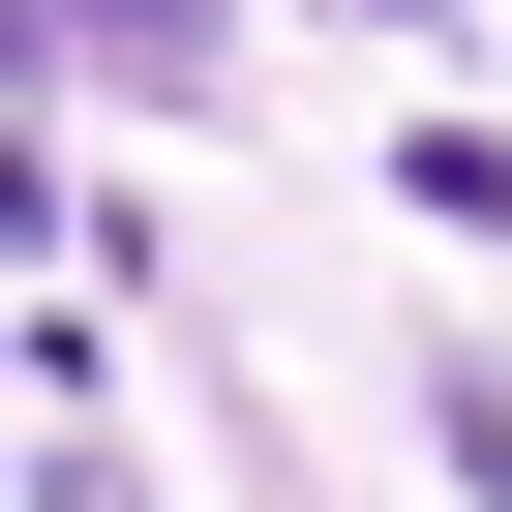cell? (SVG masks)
<instances>
[{
    "mask_svg": "<svg viewBox=\"0 0 512 512\" xmlns=\"http://www.w3.org/2000/svg\"><path fill=\"white\" fill-rule=\"evenodd\" d=\"M61 61H121V91H241V31H211V0H61Z\"/></svg>",
    "mask_w": 512,
    "mask_h": 512,
    "instance_id": "obj_1",
    "label": "cell"
}]
</instances>
